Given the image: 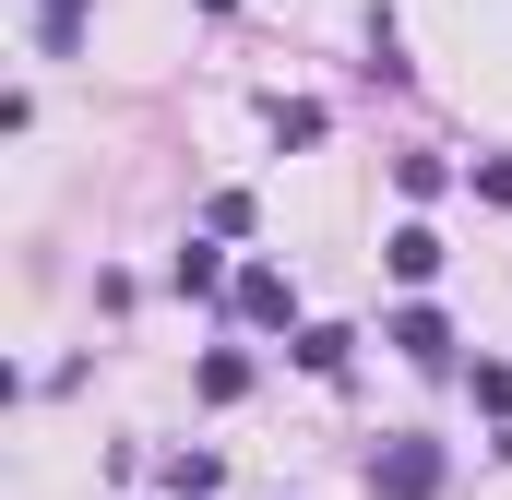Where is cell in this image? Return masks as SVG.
I'll return each mask as SVG.
<instances>
[{
	"mask_svg": "<svg viewBox=\"0 0 512 500\" xmlns=\"http://www.w3.org/2000/svg\"><path fill=\"white\" fill-rule=\"evenodd\" d=\"M393 346H405V358H429V370H441V358H453V322H441V310H393Z\"/></svg>",
	"mask_w": 512,
	"mask_h": 500,
	"instance_id": "7a4b0ae2",
	"label": "cell"
},
{
	"mask_svg": "<svg viewBox=\"0 0 512 500\" xmlns=\"http://www.w3.org/2000/svg\"><path fill=\"white\" fill-rule=\"evenodd\" d=\"M346 346H358V334H334V322H310V334H298V370H346Z\"/></svg>",
	"mask_w": 512,
	"mask_h": 500,
	"instance_id": "5b68a950",
	"label": "cell"
},
{
	"mask_svg": "<svg viewBox=\"0 0 512 500\" xmlns=\"http://www.w3.org/2000/svg\"><path fill=\"white\" fill-rule=\"evenodd\" d=\"M203 393H215V405H239V393H251V358H227V346H215V358H203Z\"/></svg>",
	"mask_w": 512,
	"mask_h": 500,
	"instance_id": "52a82bcc",
	"label": "cell"
},
{
	"mask_svg": "<svg viewBox=\"0 0 512 500\" xmlns=\"http://www.w3.org/2000/svg\"><path fill=\"white\" fill-rule=\"evenodd\" d=\"M393 274L429 286V274H441V239H429V227H393Z\"/></svg>",
	"mask_w": 512,
	"mask_h": 500,
	"instance_id": "277c9868",
	"label": "cell"
},
{
	"mask_svg": "<svg viewBox=\"0 0 512 500\" xmlns=\"http://www.w3.org/2000/svg\"><path fill=\"white\" fill-rule=\"evenodd\" d=\"M274 143H322V108L310 96H274Z\"/></svg>",
	"mask_w": 512,
	"mask_h": 500,
	"instance_id": "8992f818",
	"label": "cell"
},
{
	"mask_svg": "<svg viewBox=\"0 0 512 500\" xmlns=\"http://www.w3.org/2000/svg\"><path fill=\"white\" fill-rule=\"evenodd\" d=\"M370 489H382V500H429V489H441V453H429V441H393L382 465H370Z\"/></svg>",
	"mask_w": 512,
	"mask_h": 500,
	"instance_id": "6da1fadb",
	"label": "cell"
},
{
	"mask_svg": "<svg viewBox=\"0 0 512 500\" xmlns=\"http://www.w3.org/2000/svg\"><path fill=\"white\" fill-rule=\"evenodd\" d=\"M239 322H286V274H274V262L239 274Z\"/></svg>",
	"mask_w": 512,
	"mask_h": 500,
	"instance_id": "3957f363",
	"label": "cell"
}]
</instances>
